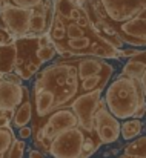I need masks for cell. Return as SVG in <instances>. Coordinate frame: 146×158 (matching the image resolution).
<instances>
[{"label":"cell","instance_id":"29","mask_svg":"<svg viewBox=\"0 0 146 158\" xmlns=\"http://www.w3.org/2000/svg\"><path fill=\"white\" fill-rule=\"evenodd\" d=\"M139 80H140V85H142V89H143V94H145V98H146V69Z\"/></svg>","mask_w":146,"mask_h":158},{"label":"cell","instance_id":"6","mask_svg":"<svg viewBox=\"0 0 146 158\" xmlns=\"http://www.w3.org/2000/svg\"><path fill=\"white\" fill-rule=\"evenodd\" d=\"M97 3L111 25L125 23L146 9V0H98Z\"/></svg>","mask_w":146,"mask_h":158},{"label":"cell","instance_id":"21","mask_svg":"<svg viewBox=\"0 0 146 158\" xmlns=\"http://www.w3.org/2000/svg\"><path fill=\"white\" fill-rule=\"evenodd\" d=\"M100 146H101V143L98 141V138L96 137V134H94V135H86L85 143H83V148H82V152H80V157L79 158L92 157V155L97 152V149Z\"/></svg>","mask_w":146,"mask_h":158},{"label":"cell","instance_id":"22","mask_svg":"<svg viewBox=\"0 0 146 158\" xmlns=\"http://www.w3.org/2000/svg\"><path fill=\"white\" fill-rule=\"evenodd\" d=\"M45 2H48V0H5V5L8 3L11 6H17L22 9H34Z\"/></svg>","mask_w":146,"mask_h":158},{"label":"cell","instance_id":"20","mask_svg":"<svg viewBox=\"0 0 146 158\" xmlns=\"http://www.w3.org/2000/svg\"><path fill=\"white\" fill-rule=\"evenodd\" d=\"M125 155L135 158H146V135L129 143L125 148Z\"/></svg>","mask_w":146,"mask_h":158},{"label":"cell","instance_id":"4","mask_svg":"<svg viewBox=\"0 0 146 158\" xmlns=\"http://www.w3.org/2000/svg\"><path fill=\"white\" fill-rule=\"evenodd\" d=\"M15 45V66L14 74H17L22 80H29L36 75L42 66L37 51L40 48V42L37 35H26L23 39L14 40Z\"/></svg>","mask_w":146,"mask_h":158},{"label":"cell","instance_id":"28","mask_svg":"<svg viewBox=\"0 0 146 158\" xmlns=\"http://www.w3.org/2000/svg\"><path fill=\"white\" fill-rule=\"evenodd\" d=\"M28 158H45V155L42 152H39L37 149H31L28 154Z\"/></svg>","mask_w":146,"mask_h":158},{"label":"cell","instance_id":"30","mask_svg":"<svg viewBox=\"0 0 146 158\" xmlns=\"http://www.w3.org/2000/svg\"><path fill=\"white\" fill-rule=\"evenodd\" d=\"M11 123V117H0V127H8Z\"/></svg>","mask_w":146,"mask_h":158},{"label":"cell","instance_id":"13","mask_svg":"<svg viewBox=\"0 0 146 158\" xmlns=\"http://www.w3.org/2000/svg\"><path fill=\"white\" fill-rule=\"evenodd\" d=\"M51 17H52V2L51 0L34 8L31 12V20H29V35L39 37V35L48 34Z\"/></svg>","mask_w":146,"mask_h":158},{"label":"cell","instance_id":"10","mask_svg":"<svg viewBox=\"0 0 146 158\" xmlns=\"http://www.w3.org/2000/svg\"><path fill=\"white\" fill-rule=\"evenodd\" d=\"M114 29L123 43L131 46H146V9L139 12L134 19L115 25Z\"/></svg>","mask_w":146,"mask_h":158},{"label":"cell","instance_id":"27","mask_svg":"<svg viewBox=\"0 0 146 158\" xmlns=\"http://www.w3.org/2000/svg\"><path fill=\"white\" fill-rule=\"evenodd\" d=\"M19 135H20V138L25 141L26 138H31V135H32V129H31L29 126H25V127H22V129H20Z\"/></svg>","mask_w":146,"mask_h":158},{"label":"cell","instance_id":"7","mask_svg":"<svg viewBox=\"0 0 146 158\" xmlns=\"http://www.w3.org/2000/svg\"><path fill=\"white\" fill-rule=\"evenodd\" d=\"M100 100H101V91H92V92L79 94L69 106V109L77 117L79 127L85 134L88 132V135H94V115L98 109Z\"/></svg>","mask_w":146,"mask_h":158},{"label":"cell","instance_id":"35","mask_svg":"<svg viewBox=\"0 0 146 158\" xmlns=\"http://www.w3.org/2000/svg\"><path fill=\"white\" fill-rule=\"evenodd\" d=\"M96 2H98V0H96Z\"/></svg>","mask_w":146,"mask_h":158},{"label":"cell","instance_id":"33","mask_svg":"<svg viewBox=\"0 0 146 158\" xmlns=\"http://www.w3.org/2000/svg\"><path fill=\"white\" fill-rule=\"evenodd\" d=\"M118 158H135V157H129V155H125V154H123V155H120Z\"/></svg>","mask_w":146,"mask_h":158},{"label":"cell","instance_id":"5","mask_svg":"<svg viewBox=\"0 0 146 158\" xmlns=\"http://www.w3.org/2000/svg\"><path fill=\"white\" fill-rule=\"evenodd\" d=\"M86 134L77 126L55 135L49 143L48 154L52 158H79Z\"/></svg>","mask_w":146,"mask_h":158},{"label":"cell","instance_id":"9","mask_svg":"<svg viewBox=\"0 0 146 158\" xmlns=\"http://www.w3.org/2000/svg\"><path fill=\"white\" fill-rule=\"evenodd\" d=\"M94 134L101 144H111L120 137V123L106 109L105 100H100L98 109L94 115Z\"/></svg>","mask_w":146,"mask_h":158},{"label":"cell","instance_id":"37","mask_svg":"<svg viewBox=\"0 0 146 158\" xmlns=\"http://www.w3.org/2000/svg\"><path fill=\"white\" fill-rule=\"evenodd\" d=\"M145 115H146V114H145Z\"/></svg>","mask_w":146,"mask_h":158},{"label":"cell","instance_id":"8","mask_svg":"<svg viewBox=\"0 0 146 158\" xmlns=\"http://www.w3.org/2000/svg\"><path fill=\"white\" fill-rule=\"evenodd\" d=\"M32 9H22L11 5L0 6V28L6 29L14 40L29 35V20Z\"/></svg>","mask_w":146,"mask_h":158},{"label":"cell","instance_id":"32","mask_svg":"<svg viewBox=\"0 0 146 158\" xmlns=\"http://www.w3.org/2000/svg\"><path fill=\"white\" fill-rule=\"evenodd\" d=\"M71 2H72V3H75V5H79V6H82L86 0H71Z\"/></svg>","mask_w":146,"mask_h":158},{"label":"cell","instance_id":"2","mask_svg":"<svg viewBox=\"0 0 146 158\" xmlns=\"http://www.w3.org/2000/svg\"><path fill=\"white\" fill-rule=\"evenodd\" d=\"M80 92V81L75 64L55 63L39 72L34 83V109L37 121L32 132L42 129L45 120L58 109L69 107Z\"/></svg>","mask_w":146,"mask_h":158},{"label":"cell","instance_id":"19","mask_svg":"<svg viewBox=\"0 0 146 158\" xmlns=\"http://www.w3.org/2000/svg\"><path fill=\"white\" fill-rule=\"evenodd\" d=\"M145 69H146V63L139 61L135 58H129L128 63L125 64L123 71H122V75L129 77V78H140L142 74L145 72Z\"/></svg>","mask_w":146,"mask_h":158},{"label":"cell","instance_id":"25","mask_svg":"<svg viewBox=\"0 0 146 158\" xmlns=\"http://www.w3.org/2000/svg\"><path fill=\"white\" fill-rule=\"evenodd\" d=\"M11 43H14V39H12V35H11V34H9L6 29L0 28V46L11 45Z\"/></svg>","mask_w":146,"mask_h":158},{"label":"cell","instance_id":"1","mask_svg":"<svg viewBox=\"0 0 146 158\" xmlns=\"http://www.w3.org/2000/svg\"><path fill=\"white\" fill-rule=\"evenodd\" d=\"M48 37L55 52L63 57H97L115 58L120 51L112 48L92 26L83 5L71 0H54Z\"/></svg>","mask_w":146,"mask_h":158},{"label":"cell","instance_id":"14","mask_svg":"<svg viewBox=\"0 0 146 158\" xmlns=\"http://www.w3.org/2000/svg\"><path fill=\"white\" fill-rule=\"evenodd\" d=\"M75 68H77L79 81H83L86 78L96 77V75H100L103 72H108V71L114 69L109 63H106L105 60L97 58V57H83L77 61Z\"/></svg>","mask_w":146,"mask_h":158},{"label":"cell","instance_id":"23","mask_svg":"<svg viewBox=\"0 0 146 158\" xmlns=\"http://www.w3.org/2000/svg\"><path fill=\"white\" fill-rule=\"evenodd\" d=\"M25 149H26V141L23 140H15L8 152V157L6 158H23L25 154Z\"/></svg>","mask_w":146,"mask_h":158},{"label":"cell","instance_id":"16","mask_svg":"<svg viewBox=\"0 0 146 158\" xmlns=\"http://www.w3.org/2000/svg\"><path fill=\"white\" fill-rule=\"evenodd\" d=\"M15 66V45L0 46V77L14 72Z\"/></svg>","mask_w":146,"mask_h":158},{"label":"cell","instance_id":"12","mask_svg":"<svg viewBox=\"0 0 146 158\" xmlns=\"http://www.w3.org/2000/svg\"><path fill=\"white\" fill-rule=\"evenodd\" d=\"M26 88L23 85H14L6 81L3 77L0 78V117H11L9 114L15 112V109L22 105Z\"/></svg>","mask_w":146,"mask_h":158},{"label":"cell","instance_id":"3","mask_svg":"<svg viewBox=\"0 0 146 158\" xmlns=\"http://www.w3.org/2000/svg\"><path fill=\"white\" fill-rule=\"evenodd\" d=\"M145 103L146 98L139 78L120 75L106 89L105 106L117 120L131 118Z\"/></svg>","mask_w":146,"mask_h":158},{"label":"cell","instance_id":"36","mask_svg":"<svg viewBox=\"0 0 146 158\" xmlns=\"http://www.w3.org/2000/svg\"><path fill=\"white\" fill-rule=\"evenodd\" d=\"M0 78H2V77H0Z\"/></svg>","mask_w":146,"mask_h":158},{"label":"cell","instance_id":"11","mask_svg":"<svg viewBox=\"0 0 146 158\" xmlns=\"http://www.w3.org/2000/svg\"><path fill=\"white\" fill-rule=\"evenodd\" d=\"M77 126H79V121H77V117L74 115V112L69 107H63V109H58V110L52 112L45 120L40 132L48 141H51L60 132L77 127Z\"/></svg>","mask_w":146,"mask_h":158},{"label":"cell","instance_id":"18","mask_svg":"<svg viewBox=\"0 0 146 158\" xmlns=\"http://www.w3.org/2000/svg\"><path fill=\"white\" fill-rule=\"evenodd\" d=\"M143 129V123L140 120H128L123 124H120V135L125 140H132L135 138Z\"/></svg>","mask_w":146,"mask_h":158},{"label":"cell","instance_id":"26","mask_svg":"<svg viewBox=\"0 0 146 158\" xmlns=\"http://www.w3.org/2000/svg\"><path fill=\"white\" fill-rule=\"evenodd\" d=\"M3 78H5L6 81H9V83H14V85H22V78H20L17 74H14V72H11V74H8V75H3Z\"/></svg>","mask_w":146,"mask_h":158},{"label":"cell","instance_id":"34","mask_svg":"<svg viewBox=\"0 0 146 158\" xmlns=\"http://www.w3.org/2000/svg\"><path fill=\"white\" fill-rule=\"evenodd\" d=\"M2 5H5V0H0V6H2Z\"/></svg>","mask_w":146,"mask_h":158},{"label":"cell","instance_id":"24","mask_svg":"<svg viewBox=\"0 0 146 158\" xmlns=\"http://www.w3.org/2000/svg\"><path fill=\"white\" fill-rule=\"evenodd\" d=\"M55 49L52 45H46V46H40L39 51H37V57L40 60V63H46V61H51L54 57H55Z\"/></svg>","mask_w":146,"mask_h":158},{"label":"cell","instance_id":"17","mask_svg":"<svg viewBox=\"0 0 146 158\" xmlns=\"http://www.w3.org/2000/svg\"><path fill=\"white\" fill-rule=\"evenodd\" d=\"M15 141V135L11 126L8 127H0V158H6L8 152Z\"/></svg>","mask_w":146,"mask_h":158},{"label":"cell","instance_id":"15","mask_svg":"<svg viewBox=\"0 0 146 158\" xmlns=\"http://www.w3.org/2000/svg\"><path fill=\"white\" fill-rule=\"evenodd\" d=\"M32 120V102L29 100V91L26 88L25 91V95H23V102L22 105L15 109V112L12 114V118H11V124L14 127H25L28 126V123Z\"/></svg>","mask_w":146,"mask_h":158},{"label":"cell","instance_id":"31","mask_svg":"<svg viewBox=\"0 0 146 158\" xmlns=\"http://www.w3.org/2000/svg\"><path fill=\"white\" fill-rule=\"evenodd\" d=\"M134 58H135V60H139V61H143V63H146V51H140V52L134 57Z\"/></svg>","mask_w":146,"mask_h":158}]
</instances>
